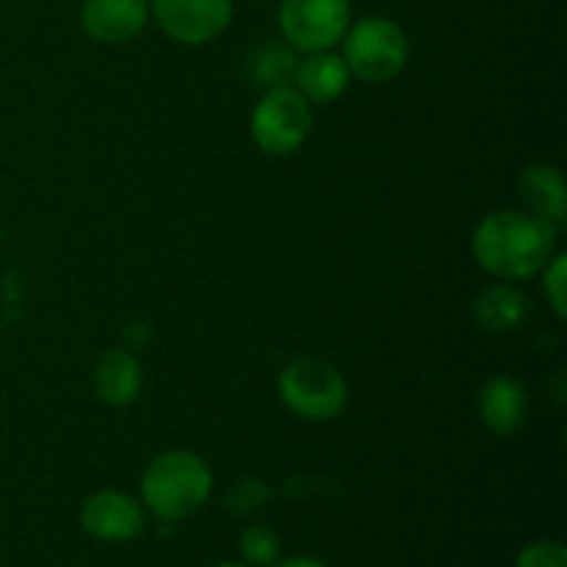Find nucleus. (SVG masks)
I'll return each mask as SVG.
<instances>
[{"label": "nucleus", "mask_w": 567, "mask_h": 567, "mask_svg": "<svg viewBox=\"0 0 567 567\" xmlns=\"http://www.w3.org/2000/svg\"><path fill=\"white\" fill-rule=\"evenodd\" d=\"M559 233L526 210H493L471 236V252L487 275L524 282L540 275L557 252Z\"/></svg>", "instance_id": "obj_1"}, {"label": "nucleus", "mask_w": 567, "mask_h": 567, "mask_svg": "<svg viewBox=\"0 0 567 567\" xmlns=\"http://www.w3.org/2000/svg\"><path fill=\"white\" fill-rule=\"evenodd\" d=\"M142 504L161 520L192 518L214 491V474L199 454L186 449L161 452L142 474Z\"/></svg>", "instance_id": "obj_2"}, {"label": "nucleus", "mask_w": 567, "mask_h": 567, "mask_svg": "<svg viewBox=\"0 0 567 567\" xmlns=\"http://www.w3.org/2000/svg\"><path fill=\"white\" fill-rule=\"evenodd\" d=\"M343 61L349 75L363 83H388L402 75L410 59V39L388 17H363L343 33Z\"/></svg>", "instance_id": "obj_3"}, {"label": "nucleus", "mask_w": 567, "mask_h": 567, "mask_svg": "<svg viewBox=\"0 0 567 567\" xmlns=\"http://www.w3.org/2000/svg\"><path fill=\"white\" fill-rule=\"evenodd\" d=\"M277 393L293 415L305 421L338 419L349 402V382L336 365L319 358H297L280 371Z\"/></svg>", "instance_id": "obj_4"}, {"label": "nucleus", "mask_w": 567, "mask_h": 567, "mask_svg": "<svg viewBox=\"0 0 567 567\" xmlns=\"http://www.w3.org/2000/svg\"><path fill=\"white\" fill-rule=\"evenodd\" d=\"M313 131V109L293 86H271L249 116V133L260 153L286 158L308 142Z\"/></svg>", "instance_id": "obj_5"}, {"label": "nucleus", "mask_w": 567, "mask_h": 567, "mask_svg": "<svg viewBox=\"0 0 567 567\" xmlns=\"http://www.w3.org/2000/svg\"><path fill=\"white\" fill-rule=\"evenodd\" d=\"M282 39L293 50L316 53L332 50L352 25L349 0H282L280 3Z\"/></svg>", "instance_id": "obj_6"}, {"label": "nucleus", "mask_w": 567, "mask_h": 567, "mask_svg": "<svg viewBox=\"0 0 567 567\" xmlns=\"http://www.w3.org/2000/svg\"><path fill=\"white\" fill-rule=\"evenodd\" d=\"M150 17L177 44H208L227 31L233 0H150Z\"/></svg>", "instance_id": "obj_7"}, {"label": "nucleus", "mask_w": 567, "mask_h": 567, "mask_svg": "<svg viewBox=\"0 0 567 567\" xmlns=\"http://www.w3.org/2000/svg\"><path fill=\"white\" fill-rule=\"evenodd\" d=\"M144 504L120 491H100L81 507V526L105 543H125L142 535Z\"/></svg>", "instance_id": "obj_8"}, {"label": "nucleus", "mask_w": 567, "mask_h": 567, "mask_svg": "<svg viewBox=\"0 0 567 567\" xmlns=\"http://www.w3.org/2000/svg\"><path fill=\"white\" fill-rule=\"evenodd\" d=\"M147 0H83L81 28L100 44H125L147 28Z\"/></svg>", "instance_id": "obj_9"}, {"label": "nucleus", "mask_w": 567, "mask_h": 567, "mask_svg": "<svg viewBox=\"0 0 567 567\" xmlns=\"http://www.w3.org/2000/svg\"><path fill=\"white\" fill-rule=\"evenodd\" d=\"M476 410L487 430L496 437H509L524 430L529 419V391L509 374H496L482 385Z\"/></svg>", "instance_id": "obj_10"}, {"label": "nucleus", "mask_w": 567, "mask_h": 567, "mask_svg": "<svg viewBox=\"0 0 567 567\" xmlns=\"http://www.w3.org/2000/svg\"><path fill=\"white\" fill-rule=\"evenodd\" d=\"M520 203L526 214L537 216L554 230L563 233L567 227V183L559 166L537 161L526 166L520 175Z\"/></svg>", "instance_id": "obj_11"}, {"label": "nucleus", "mask_w": 567, "mask_h": 567, "mask_svg": "<svg viewBox=\"0 0 567 567\" xmlns=\"http://www.w3.org/2000/svg\"><path fill=\"white\" fill-rule=\"evenodd\" d=\"M349 81H352V75H349L347 61H343V55L332 53V50H316V53H308L293 66V83H297L293 89L310 105L336 103L349 89Z\"/></svg>", "instance_id": "obj_12"}, {"label": "nucleus", "mask_w": 567, "mask_h": 567, "mask_svg": "<svg viewBox=\"0 0 567 567\" xmlns=\"http://www.w3.org/2000/svg\"><path fill=\"white\" fill-rule=\"evenodd\" d=\"M532 310H535V305H532L529 293L513 282H498V286L485 288L471 305L474 321L485 332L518 330L532 319Z\"/></svg>", "instance_id": "obj_13"}, {"label": "nucleus", "mask_w": 567, "mask_h": 567, "mask_svg": "<svg viewBox=\"0 0 567 567\" xmlns=\"http://www.w3.org/2000/svg\"><path fill=\"white\" fill-rule=\"evenodd\" d=\"M94 393L109 408H127L144 388V369L125 349H111L94 365Z\"/></svg>", "instance_id": "obj_14"}, {"label": "nucleus", "mask_w": 567, "mask_h": 567, "mask_svg": "<svg viewBox=\"0 0 567 567\" xmlns=\"http://www.w3.org/2000/svg\"><path fill=\"white\" fill-rule=\"evenodd\" d=\"M241 557L255 567H271L280 559L282 540L271 526H249L241 535Z\"/></svg>", "instance_id": "obj_15"}, {"label": "nucleus", "mask_w": 567, "mask_h": 567, "mask_svg": "<svg viewBox=\"0 0 567 567\" xmlns=\"http://www.w3.org/2000/svg\"><path fill=\"white\" fill-rule=\"evenodd\" d=\"M543 275H546V282H543V288H546V299L548 305H551L554 316H557L559 321L567 319V258L563 252H554V258L548 260L546 269H543Z\"/></svg>", "instance_id": "obj_16"}, {"label": "nucleus", "mask_w": 567, "mask_h": 567, "mask_svg": "<svg viewBox=\"0 0 567 567\" xmlns=\"http://www.w3.org/2000/svg\"><path fill=\"white\" fill-rule=\"evenodd\" d=\"M515 567H567V551L565 546L551 540L532 543V546L520 551Z\"/></svg>", "instance_id": "obj_17"}, {"label": "nucleus", "mask_w": 567, "mask_h": 567, "mask_svg": "<svg viewBox=\"0 0 567 567\" xmlns=\"http://www.w3.org/2000/svg\"><path fill=\"white\" fill-rule=\"evenodd\" d=\"M271 567H327V565L313 557H291V559H277Z\"/></svg>", "instance_id": "obj_18"}, {"label": "nucleus", "mask_w": 567, "mask_h": 567, "mask_svg": "<svg viewBox=\"0 0 567 567\" xmlns=\"http://www.w3.org/2000/svg\"><path fill=\"white\" fill-rule=\"evenodd\" d=\"M214 567H247V565H238V563H221V565H214Z\"/></svg>", "instance_id": "obj_19"}, {"label": "nucleus", "mask_w": 567, "mask_h": 567, "mask_svg": "<svg viewBox=\"0 0 567 567\" xmlns=\"http://www.w3.org/2000/svg\"><path fill=\"white\" fill-rule=\"evenodd\" d=\"M0 241H3V227H0Z\"/></svg>", "instance_id": "obj_20"}]
</instances>
